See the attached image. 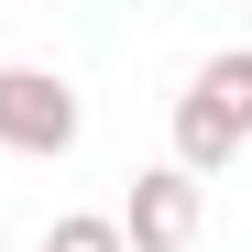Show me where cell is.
Returning a JSON list of instances; mask_svg holds the SVG:
<instances>
[{
	"instance_id": "cell-4",
	"label": "cell",
	"mask_w": 252,
	"mask_h": 252,
	"mask_svg": "<svg viewBox=\"0 0 252 252\" xmlns=\"http://www.w3.org/2000/svg\"><path fill=\"white\" fill-rule=\"evenodd\" d=\"M44 252H132V241H121V220H99V208H55Z\"/></svg>"
},
{
	"instance_id": "cell-2",
	"label": "cell",
	"mask_w": 252,
	"mask_h": 252,
	"mask_svg": "<svg viewBox=\"0 0 252 252\" xmlns=\"http://www.w3.org/2000/svg\"><path fill=\"white\" fill-rule=\"evenodd\" d=\"M110 220H121V241H132V252H197L208 187H197V176H176V164H143V176H132V197H121Z\"/></svg>"
},
{
	"instance_id": "cell-3",
	"label": "cell",
	"mask_w": 252,
	"mask_h": 252,
	"mask_svg": "<svg viewBox=\"0 0 252 252\" xmlns=\"http://www.w3.org/2000/svg\"><path fill=\"white\" fill-rule=\"evenodd\" d=\"M187 99H197V110H220L230 132L252 143V44H220V55H208V66L187 77Z\"/></svg>"
},
{
	"instance_id": "cell-1",
	"label": "cell",
	"mask_w": 252,
	"mask_h": 252,
	"mask_svg": "<svg viewBox=\"0 0 252 252\" xmlns=\"http://www.w3.org/2000/svg\"><path fill=\"white\" fill-rule=\"evenodd\" d=\"M77 132H88V110L55 66H0V154L55 164V154H77Z\"/></svg>"
}]
</instances>
